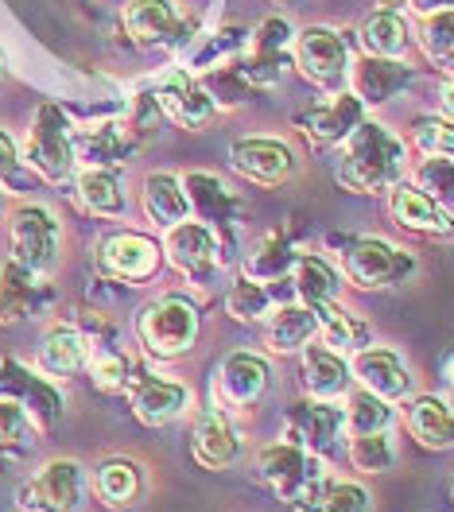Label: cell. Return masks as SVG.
Masks as SVG:
<instances>
[{"mask_svg":"<svg viewBox=\"0 0 454 512\" xmlns=\"http://www.w3.org/2000/svg\"><path fill=\"white\" fill-rule=\"evenodd\" d=\"M408 171V144L385 128L381 121H361L342 140V160L334 167V179L346 194H385L392 191Z\"/></svg>","mask_w":454,"mask_h":512,"instance_id":"1","label":"cell"},{"mask_svg":"<svg viewBox=\"0 0 454 512\" xmlns=\"http://www.w3.org/2000/svg\"><path fill=\"white\" fill-rule=\"evenodd\" d=\"M342 280L357 291L404 288L420 272V256L385 237H330Z\"/></svg>","mask_w":454,"mask_h":512,"instance_id":"2","label":"cell"},{"mask_svg":"<svg viewBox=\"0 0 454 512\" xmlns=\"http://www.w3.org/2000/svg\"><path fill=\"white\" fill-rule=\"evenodd\" d=\"M136 338H140V350L160 361L187 357L202 338V315L187 295L167 291L136 311Z\"/></svg>","mask_w":454,"mask_h":512,"instance_id":"3","label":"cell"},{"mask_svg":"<svg viewBox=\"0 0 454 512\" xmlns=\"http://www.w3.org/2000/svg\"><path fill=\"white\" fill-rule=\"evenodd\" d=\"M253 474L260 485H268L276 493V501L284 505H299L315 493V485L326 478L323 458L307 454V450L292 443V439H276V443H264L253 458Z\"/></svg>","mask_w":454,"mask_h":512,"instance_id":"4","label":"cell"},{"mask_svg":"<svg viewBox=\"0 0 454 512\" xmlns=\"http://www.w3.org/2000/svg\"><path fill=\"white\" fill-rule=\"evenodd\" d=\"M20 160L28 163L39 179H47V183H66V179L74 175V167H78V156H74V128L66 121L63 105L43 101V105L35 109Z\"/></svg>","mask_w":454,"mask_h":512,"instance_id":"5","label":"cell"},{"mask_svg":"<svg viewBox=\"0 0 454 512\" xmlns=\"http://www.w3.org/2000/svg\"><path fill=\"white\" fill-rule=\"evenodd\" d=\"M8 245L16 264L35 276H51L63 260V225L43 202H24L8 218Z\"/></svg>","mask_w":454,"mask_h":512,"instance_id":"6","label":"cell"},{"mask_svg":"<svg viewBox=\"0 0 454 512\" xmlns=\"http://www.w3.org/2000/svg\"><path fill=\"white\" fill-rule=\"evenodd\" d=\"M350 43L338 28L311 24L303 32H295L292 43V70H299L303 82L319 86V90H342L350 78Z\"/></svg>","mask_w":454,"mask_h":512,"instance_id":"7","label":"cell"},{"mask_svg":"<svg viewBox=\"0 0 454 512\" xmlns=\"http://www.w3.org/2000/svg\"><path fill=\"white\" fill-rule=\"evenodd\" d=\"M292 43L295 28L284 16H264L257 28L249 32V43L241 55H233L237 70L249 78L253 90H272L288 70H292Z\"/></svg>","mask_w":454,"mask_h":512,"instance_id":"8","label":"cell"},{"mask_svg":"<svg viewBox=\"0 0 454 512\" xmlns=\"http://www.w3.org/2000/svg\"><path fill=\"white\" fill-rule=\"evenodd\" d=\"M163 260L179 272V276H187L191 284H206L218 268H226L229 264V253L226 245L218 241V233L210 229L206 222H179L171 225V229H163Z\"/></svg>","mask_w":454,"mask_h":512,"instance_id":"9","label":"cell"},{"mask_svg":"<svg viewBox=\"0 0 454 512\" xmlns=\"http://www.w3.org/2000/svg\"><path fill=\"white\" fill-rule=\"evenodd\" d=\"M121 28L132 39V47L144 51L195 43V20L183 16L175 0H129L121 8Z\"/></svg>","mask_w":454,"mask_h":512,"instance_id":"10","label":"cell"},{"mask_svg":"<svg viewBox=\"0 0 454 512\" xmlns=\"http://www.w3.org/2000/svg\"><path fill=\"white\" fill-rule=\"evenodd\" d=\"M98 272L105 280H117V284H144L160 272L163 249L160 241H152L148 233H136V229H113L98 241Z\"/></svg>","mask_w":454,"mask_h":512,"instance_id":"11","label":"cell"},{"mask_svg":"<svg viewBox=\"0 0 454 512\" xmlns=\"http://www.w3.org/2000/svg\"><path fill=\"white\" fill-rule=\"evenodd\" d=\"M272 361L249 350H233L222 357L218 373H214V396L218 408L233 412H253L260 408V400L272 392Z\"/></svg>","mask_w":454,"mask_h":512,"instance_id":"12","label":"cell"},{"mask_svg":"<svg viewBox=\"0 0 454 512\" xmlns=\"http://www.w3.org/2000/svg\"><path fill=\"white\" fill-rule=\"evenodd\" d=\"M284 439H292L315 458H334V450L346 439V412L338 400H295L284 412Z\"/></svg>","mask_w":454,"mask_h":512,"instance_id":"13","label":"cell"},{"mask_svg":"<svg viewBox=\"0 0 454 512\" xmlns=\"http://www.w3.org/2000/svg\"><path fill=\"white\" fill-rule=\"evenodd\" d=\"M0 396L20 404L32 416L35 431H51L63 419V392L51 384L47 373H35L16 357H0Z\"/></svg>","mask_w":454,"mask_h":512,"instance_id":"14","label":"cell"},{"mask_svg":"<svg viewBox=\"0 0 454 512\" xmlns=\"http://www.w3.org/2000/svg\"><path fill=\"white\" fill-rule=\"evenodd\" d=\"M86 493V470L74 458H51L20 485L24 512H78Z\"/></svg>","mask_w":454,"mask_h":512,"instance_id":"15","label":"cell"},{"mask_svg":"<svg viewBox=\"0 0 454 512\" xmlns=\"http://www.w3.org/2000/svg\"><path fill=\"white\" fill-rule=\"evenodd\" d=\"M191 454L202 470H214V474H226L241 462L245 435L226 408H218V404L198 408L191 419Z\"/></svg>","mask_w":454,"mask_h":512,"instance_id":"16","label":"cell"},{"mask_svg":"<svg viewBox=\"0 0 454 512\" xmlns=\"http://www.w3.org/2000/svg\"><path fill=\"white\" fill-rule=\"evenodd\" d=\"M229 167L257 187H284L299 160L292 144L280 136H241L229 144Z\"/></svg>","mask_w":454,"mask_h":512,"instance_id":"17","label":"cell"},{"mask_svg":"<svg viewBox=\"0 0 454 512\" xmlns=\"http://www.w3.org/2000/svg\"><path fill=\"white\" fill-rule=\"evenodd\" d=\"M179 179H183V191H187V202H191V218L210 225L218 233V241L226 245V253L233 256V225H237V214H241L237 191H229V183L214 171H187Z\"/></svg>","mask_w":454,"mask_h":512,"instance_id":"18","label":"cell"},{"mask_svg":"<svg viewBox=\"0 0 454 512\" xmlns=\"http://www.w3.org/2000/svg\"><path fill=\"white\" fill-rule=\"evenodd\" d=\"M129 404L136 423L144 427H167L175 419H183L195 408V392L183 381H171L160 373H132L129 381Z\"/></svg>","mask_w":454,"mask_h":512,"instance_id":"19","label":"cell"},{"mask_svg":"<svg viewBox=\"0 0 454 512\" xmlns=\"http://www.w3.org/2000/svg\"><path fill=\"white\" fill-rule=\"evenodd\" d=\"M152 94H156V105H160L163 121H175L179 128H187V132L206 128L214 121V113H218L214 97L206 94V86L198 82L187 66L167 70Z\"/></svg>","mask_w":454,"mask_h":512,"instance_id":"20","label":"cell"},{"mask_svg":"<svg viewBox=\"0 0 454 512\" xmlns=\"http://www.w3.org/2000/svg\"><path fill=\"white\" fill-rule=\"evenodd\" d=\"M350 377H354L357 388L389 400V404H404L412 392H416V381L404 365V357L389 346H365L361 353L350 357Z\"/></svg>","mask_w":454,"mask_h":512,"instance_id":"21","label":"cell"},{"mask_svg":"<svg viewBox=\"0 0 454 512\" xmlns=\"http://www.w3.org/2000/svg\"><path fill=\"white\" fill-rule=\"evenodd\" d=\"M350 94L369 109L389 105L392 97H400L412 82H416V66H408L404 59H377V55H361L350 63Z\"/></svg>","mask_w":454,"mask_h":512,"instance_id":"22","label":"cell"},{"mask_svg":"<svg viewBox=\"0 0 454 512\" xmlns=\"http://www.w3.org/2000/svg\"><path fill=\"white\" fill-rule=\"evenodd\" d=\"M365 121V105L350 90H334L330 101H319L303 113H295V128L315 148H342V140Z\"/></svg>","mask_w":454,"mask_h":512,"instance_id":"23","label":"cell"},{"mask_svg":"<svg viewBox=\"0 0 454 512\" xmlns=\"http://www.w3.org/2000/svg\"><path fill=\"white\" fill-rule=\"evenodd\" d=\"M47 276H35L24 264H16L12 256L0 264V326H16V322L39 315L55 291L51 284H43Z\"/></svg>","mask_w":454,"mask_h":512,"instance_id":"24","label":"cell"},{"mask_svg":"<svg viewBox=\"0 0 454 512\" xmlns=\"http://www.w3.org/2000/svg\"><path fill=\"white\" fill-rule=\"evenodd\" d=\"M392 222L408 233H423V237H454V218L431 198L420 191L416 183H396L389 198Z\"/></svg>","mask_w":454,"mask_h":512,"instance_id":"25","label":"cell"},{"mask_svg":"<svg viewBox=\"0 0 454 512\" xmlns=\"http://www.w3.org/2000/svg\"><path fill=\"white\" fill-rule=\"evenodd\" d=\"M400 416H404V427L412 431V439L420 443L423 450H454V408L443 400V396H408L400 404Z\"/></svg>","mask_w":454,"mask_h":512,"instance_id":"26","label":"cell"},{"mask_svg":"<svg viewBox=\"0 0 454 512\" xmlns=\"http://www.w3.org/2000/svg\"><path fill=\"white\" fill-rule=\"evenodd\" d=\"M90 350H94V342H90V334L82 326L55 322L39 338V373H47V377H74L78 369H86Z\"/></svg>","mask_w":454,"mask_h":512,"instance_id":"27","label":"cell"},{"mask_svg":"<svg viewBox=\"0 0 454 512\" xmlns=\"http://www.w3.org/2000/svg\"><path fill=\"white\" fill-rule=\"evenodd\" d=\"M299 365H303V392L315 400H342L350 388V357L323 346L319 338L311 346L299 350Z\"/></svg>","mask_w":454,"mask_h":512,"instance_id":"28","label":"cell"},{"mask_svg":"<svg viewBox=\"0 0 454 512\" xmlns=\"http://www.w3.org/2000/svg\"><path fill=\"white\" fill-rule=\"evenodd\" d=\"M292 299H295L292 280L260 284V280H253V276H245V272H241L226 291V315L233 322L253 326V322H268L280 303H292Z\"/></svg>","mask_w":454,"mask_h":512,"instance_id":"29","label":"cell"},{"mask_svg":"<svg viewBox=\"0 0 454 512\" xmlns=\"http://www.w3.org/2000/svg\"><path fill=\"white\" fill-rule=\"evenodd\" d=\"M299 256H303V249L295 241V225H280V229L264 233L253 245V253L245 256L241 272L260 280V284H280V280H292V268Z\"/></svg>","mask_w":454,"mask_h":512,"instance_id":"30","label":"cell"},{"mask_svg":"<svg viewBox=\"0 0 454 512\" xmlns=\"http://www.w3.org/2000/svg\"><path fill=\"white\" fill-rule=\"evenodd\" d=\"M136 148H140V144L129 136V128L117 125V121H105V125L74 132V156H78V163H86V167H105V171H113L117 163L129 160Z\"/></svg>","mask_w":454,"mask_h":512,"instance_id":"31","label":"cell"},{"mask_svg":"<svg viewBox=\"0 0 454 512\" xmlns=\"http://www.w3.org/2000/svg\"><path fill=\"white\" fill-rule=\"evenodd\" d=\"M319 338V315L315 307L307 303H280L268 319V334H264V346L268 353H299L303 346H311Z\"/></svg>","mask_w":454,"mask_h":512,"instance_id":"32","label":"cell"},{"mask_svg":"<svg viewBox=\"0 0 454 512\" xmlns=\"http://www.w3.org/2000/svg\"><path fill=\"white\" fill-rule=\"evenodd\" d=\"M140 206L148 214V222L156 229H171V225L187 222L191 218V202L183 191V179L171 171H152L140 187Z\"/></svg>","mask_w":454,"mask_h":512,"instance_id":"33","label":"cell"},{"mask_svg":"<svg viewBox=\"0 0 454 512\" xmlns=\"http://www.w3.org/2000/svg\"><path fill=\"white\" fill-rule=\"evenodd\" d=\"M90 485L105 509H129L144 493V470L132 458H101L90 474Z\"/></svg>","mask_w":454,"mask_h":512,"instance_id":"34","label":"cell"},{"mask_svg":"<svg viewBox=\"0 0 454 512\" xmlns=\"http://www.w3.org/2000/svg\"><path fill=\"white\" fill-rule=\"evenodd\" d=\"M357 47L365 55H377V59H404V51L412 47V32H408L404 12H396V8L369 12V20L357 32Z\"/></svg>","mask_w":454,"mask_h":512,"instance_id":"35","label":"cell"},{"mask_svg":"<svg viewBox=\"0 0 454 512\" xmlns=\"http://www.w3.org/2000/svg\"><path fill=\"white\" fill-rule=\"evenodd\" d=\"M315 315H319V342L330 346V350L354 357V353H361L365 346H373V330H369V322L350 315L338 299L319 303V307H315Z\"/></svg>","mask_w":454,"mask_h":512,"instance_id":"36","label":"cell"},{"mask_svg":"<svg viewBox=\"0 0 454 512\" xmlns=\"http://www.w3.org/2000/svg\"><path fill=\"white\" fill-rule=\"evenodd\" d=\"M292 291H295V299L307 303V307L330 303V299L342 295V272H338V264H330L326 256L303 253L292 268Z\"/></svg>","mask_w":454,"mask_h":512,"instance_id":"37","label":"cell"},{"mask_svg":"<svg viewBox=\"0 0 454 512\" xmlns=\"http://www.w3.org/2000/svg\"><path fill=\"white\" fill-rule=\"evenodd\" d=\"M74 202L94 218H121L125 214V191L121 179L105 167H86L74 179Z\"/></svg>","mask_w":454,"mask_h":512,"instance_id":"38","label":"cell"},{"mask_svg":"<svg viewBox=\"0 0 454 512\" xmlns=\"http://www.w3.org/2000/svg\"><path fill=\"white\" fill-rule=\"evenodd\" d=\"M295 512H373V493L361 481L323 478L307 501H299Z\"/></svg>","mask_w":454,"mask_h":512,"instance_id":"39","label":"cell"},{"mask_svg":"<svg viewBox=\"0 0 454 512\" xmlns=\"http://www.w3.org/2000/svg\"><path fill=\"white\" fill-rule=\"evenodd\" d=\"M245 43H249V28L226 24V28H218L214 35H206L202 43H187V59H183V66L198 78V74H206V70H214V66L229 63L233 55H241Z\"/></svg>","mask_w":454,"mask_h":512,"instance_id":"40","label":"cell"},{"mask_svg":"<svg viewBox=\"0 0 454 512\" xmlns=\"http://www.w3.org/2000/svg\"><path fill=\"white\" fill-rule=\"evenodd\" d=\"M342 412H346V435H373V431H392L396 423V404L357 388L342 400Z\"/></svg>","mask_w":454,"mask_h":512,"instance_id":"41","label":"cell"},{"mask_svg":"<svg viewBox=\"0 0 454 512\" xmlns=\"http://www.w3.org/2000/svg\"><path fill=\"white\" fill-rule=\"evenodd\" d=\"M346 458L357 474H385L396 462V443L392 431H373V435H346Z\"/></svg>","mask_w":454,"mask_h":512,"instance_id":"42","label":"cell"},{"mask_svg":"<svg viewBox=\"0 0 454 512\" xmlns=\"http://www.w3.org/2000/svg\"><path fill=\"white\" fill-rule=\"evenodd\" d=\"M32 431H35L32 416L20 404H12V400L0 396V470H8L20 454H28Z\"/></svg>","mask_w":454,"mask_h":512,"instance_id":"43","label":"cell"},{"mask_svg":"<svg viewBox=\"0 0 454 512\" xmlns=\"http://www.w3.org/2000/svg\"><path fill=\"white\" fill-rule=\"evenodd\" d=\"M198 82L206 86V94L214 97L218 109H237V105H249V101L257 97V90L249 86V78L237 70L233 59L222 66H214V70H206V74H198Z\"/></svg>","mask_w":454,"mask_h":512,"instance_id":"44","label":"cell"},{"mask_svg":"<svg viewBox=\"0 0 454 512\" xmlns=\"http://www.w3.org/2000/svg\"><path fill=\"white\" fill-rule=\"evenodd\" d=\"M86 369H90V377L101 392H125L132 381V361L113 342H94Z\"/></svg>","mask_w":454,"mask_h":512,"instance_id":"45","label":"cell"},{"mask_svg":"<svg viewBox=\"0 0 454 512\" xmlns=\"http://www.w3.org/2000/svg\"><path fill=\"white\" fill-rule=\"evenodd\" d=\"M416 43H420V51L431 63H454V8L435 12V16H420Z\"/></svg>","mask_w":454,"mask_h":512,"instance_id":"46","label":"cell"},{"mask_svg":"<svg viewBox=\"0 0 454 512\" xmlns=\"http://www.w3.org/2000/svg\"><path fill=\"white\" fill-rule=\"evenodd\" d=\"M412 144L423 160H454V125L447 117H420L412 125Z\"/></svg>","mask_w":454,"mask_h":512,"instance_id":"47","label":"cell"},{"mask_svg":"<svg viewBox=\"0 0 454 512\" xmlns=\"http://www.w3.org/2000/svg\"><path fill=\"white\" fill-rule=\"evenodd\" d=\"M412 183L431 194L454 218V160H423L412 175Z\"/></svg>","mask_w":454,"mask_h":512,"instance_id":"48","label":"cell"},{"mask_svg":"<svg viewBox=\"0 0 454 512\" xmlns=\"http://www.w3.org/2000/svg\"><path fill=\"white\" fill-rule=\"evenodd\" d=\"M20 171V144L12 140V132L0 128V183H8Z\"/></svg>","mask_w":454,"mask_h":512,"instance_id":"49","label":"cell"},{"mask_svg":"<svg viewBox=\"0 0 454 512\" xmlns=\"http://www.w3.org/2000/svg\"><path fill=\"white\" fill-rule=\"evenodd\" d=\"M416 16H435V12H447V8H454V0H404Z\"/></svg>","mask_w":454,"mask_h":512,"instance_id":"50","label":"cell"},{"mask_svg":"<svg viewBox=\"0 0 454 512\" xmlns=\"http://www.w3.org/2000/svg\"><path fill=\"white\" fill-rule=\"evenodd\" d=\"M439 117H447L454 125V82H447V86L439 90Z\"/></svg>","mask_w":454,"mask_h":512,"instance_id":"51","label":"cell"},{"mask_svg":"<svg viewBox=\"0 0 454 512\" xmlns=\"http://www.w3.org/2000/svg\"><path fill=\"white\" fill-rule=\"evenodd\" d=\"M443 381H447V388H454V353L447 357V365H443Z\"/></svg>","mask_w":454,"mask_h":512,"instance_id":"52","label":"cell"},{"mask_svg":"<svg viewBox=\"0 0 454 512\" xmlns=\"http://www.w3.org/2000/svg\"><path fill=\"white\" fill-rule=\"evenodd\" d=\"M4 74H8V66H4V55H0V82H4Z\"/></svg>","mask_w":454,"mask_h":512,"instance_id":"53","label":"cell"},{"mask_svg":"<svg viewBox=\"0 0 454 512\" xmlns=\"http://www.w3.org/2000/svg\"><path fill=\"white\" fill-rule=\"evenodd\" d=\"M272 4H288V0H272Z\"/></svg>","mask_w":454,"mask_h":512,"instance_id":"54","label":"cell"},{"mask_svg":"<svg viewBox=\"0 0 454 512\" xmlns=\"http://www.w3.org/2000/svg\"><path fill=\"white\" fill-rule=\"evenodd\" d=\"M451 501H454V481H451Z\"/></svg>","mask_w":454,"mask_h":512,"instance_id":"55","label":"cell"}]
</instances>
